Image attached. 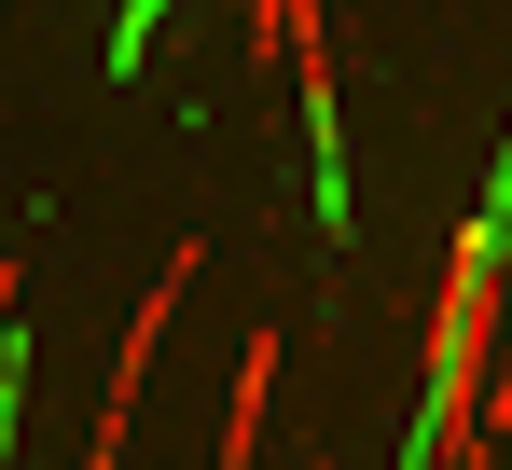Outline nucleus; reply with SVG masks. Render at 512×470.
Instances as JSON below:
<instances>
[{
	"label": "nucleus",
	"instance_id": "1",
	"mask_svg": "<svg viewBox=\"0 0 512 470\" xmlns=\"http://www.w3.org/2000/svg\"><path fill=\"white\" fill-rule=\"evenodd\" d=\"M236 42H250V56H291V83H305V139H319V222L346 235V83H333V14H319V0H250Z\"/></svg>",
	"mask_w": 512,
	"mask_h": 470
},
{
	"label": "nucleus",
	"instance_id": "2",
	"mask_svg": "<svg viewBox=\"0 0 512 470\" xmlns=\"http://www.w3.org/2000/svg\"><path fill=\"white\" fill-rule=\"evenodd\" d=\"M263 401H277V332L236 346V401H222V470H263Z\"/></svg>",
	"mask_w": 512,
	"mask_h": 470
},
{
	"label": "nucleus",
	"instance_id": "3",
	"mask_svg": "<svg viewBox=\"0 0 512 470\" xmlns=\"http://www.w3.org/2000/svg\"><path fill=\"white\" fill-rule=\"evenodd\" d=\"M485 457H499V443H471V457H457V470H485Z\"/></svg>",
	"mask_w": 512,
	"mask_h": 470
}]
</instances>
